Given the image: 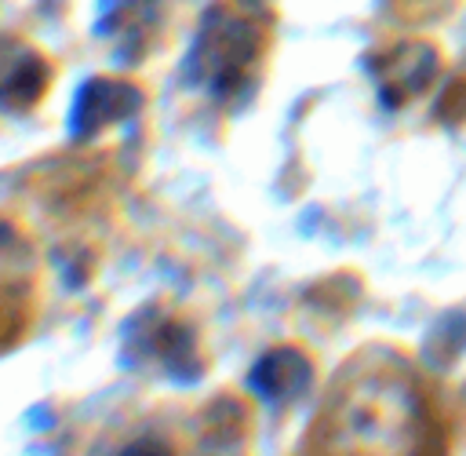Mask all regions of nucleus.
<instances>
[{"instance_id":"nucleus-1","label":"nucleus","mask_w":466,"mask_h":456,"mask_svg":"<svg viewBox=\"0 0 466 456\" xmlns=\"http://www.w3.org/2000/svg\"><path fill=\"white\" fill-rule=\"evenodd\" d=\"M259 55V30L248 19H237L230 11H212L201 26V37L190 52V77L208 84L215 95L237 92L248 77V66Z\"/></svg>"},{"instance_id":"nucleus-3","label":"nucleus","mask_w":466,"mask_h":456,"mask_svg":"<svg viewBox=\"0 0 466 456\" xmlns=\"http://www.w3.org/2000/svg\"><path fill=\"white\" fill-rule=\"evenodd\" d=\"M434 70H437V55L426 44H401L390 52V62L375 66L386 99H394V103H401V99H408V95H416L419 88H426L434 77Z\"/></svg>"},{"instance_id":"nucleus-4","label":"nucleus","mask_w":466,"mask_h":456,"mask_svg":"<svg viewBox=\"0 0 466 456\" xmlns=\"http://www.w3.org/2000/svg\"><path fill=\"white\" fill-rule=\"evenodd\" d=\"M44 62L37 55H22L15 66L4 70V81H0V103L11 106V110H22L37 103V95H41L44 88Z\"/></svg>"},{"instance_id":"nucleus-2","label":"nucleus","mask_w":466,"mask_h":456,"mask_svg":"<svg viewBox=\"0 0 466 456\" xmlns=\"http://www.w3.org/2000/svg\"><path fill=\"white\" fill-rule=\"evenodd\" d=\"M139 106V92L132 84H121V81H88L81 88V95H77V103L70 110V132L77 139H88L95 135L99 128H106V124L128 117V113H135Z\"/></svg>"}]
</instances>
